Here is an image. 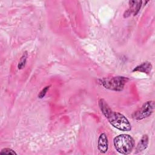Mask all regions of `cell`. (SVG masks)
I'll list each match as a JSON object with an SVG mask.
<instances>
[{"label":"cell","mask_w":155,"mask_h":155,"mask_svg":"<svg viewBox=\"0 0 155 155\" xmlns=\"http://www.w3.org/2000/svg\"><path fill=\"white\" fill-rule=\"evenodd\" d=\"M113 143L116 151L122 154L130 153L134 146L133 138L131 136L125 134H120L114 137Z\"/></svg>","instance_id":"1"},{"label":"cell","mask_w":155,"mask_h":155,"mask_svg":"<svg viewBox=\"0 0 155 155\" xmlns=\"http://www.w3.org/2000/svg\"><path fill=\"white\" fill-rule=\"evenodd\" d=\"M107 118L111 125L119 130L128 131L131 129L129 120L120 113L112 111Z\"/></svg>","instance_id":"2"},{"label":"cell","mask_w":155,"mask_h":155,"mask_svg":"<svg viewBox=\"0 0 155 155\" xmlns=\"http://www.w3.org/2000/svg\"><path fill=\"white\" fill-rule=\"evenodd\" d=\"M127 81L128 79L125 77L116 76L101 79V83L106 88L119 91L123 90Z\"/></svg>","instance_id":"3"},{"label":"cell","mask_w":155,"mask_h":155,"mask_svg":"<svg viewBox=\"0 0 155 155\" xmlns=\"http://www.w3.org/2000/svg\"><path fill=\"white\" fill-rule=\"evenodd\" d=\"M154 103L153 101H149L144 103L140 108L133 114V119L139 120L150 116L153 112Z\"/></svg>","instance_id":"4"},{"label":"cell","mask_w":155,"mask_h":155,"mask_svg":"<svg viewBox=\"0 0 155 155\" xmlns=\"http://www.w3.org/2000/svg\"><path fill=\"white\" fill-rule=\"evenodd\" d=\"M142 1H129L130 7L124 13V16L125 18L128 17L131 15V13H133L134 15H136L139 11L140 10Z\"/></svg>","instance_id":"5"},{"label":"cell","mask_w":155,"mask_h":155,"mask_svg":"<svg viewBox=\"0 0 155 155\" xmlns=\"http://www.w3.org/2000/svg\"><path fill=\"white\" fill-rule=\"evenodd\" d=\"M97 147L99 151L102 153H105L107 151L108 148V138L105 133H102L99 137Z\"/></svg>","instance_id":"6"},{"label":"cell","mask_w":155,"mask_h":155,"mask_svg":"<svg viewBox=\"0 0 155 155\" xmlns=\"http://www.w3.org/2000/svg\"><path fill=\"white\" fill-rule=\"evenodd\" d=\"M152 70V65L149 62H145L141 64L140 65L136 67L133 71H140L142 73H145L147 74H149Z\"/></svg>","instance_id":"7"},{"label":"cell","mask_w":155,"mask_h":155,"mask_svg":"<svg viewBox=\"0 0 155 155\" xmlns=\"http://www.w3.org/2000/svg\"><path fill=\"white\" fill-rule=\"evenodd\" d=\"M148 145V137L147 134H143L140 139V141L137 143V145L136 148V153L141 152L143 150H145Z\"/></svg>","instance_id":"8"},{"label":"cell","mask_w":155,"mask_h":155,"mask_svg":"<svg viewBox=\"0 0 155 155\" xmlns=\"http://www.w3.org/2000/svg\"><path fill=\"white\" fill-rule=\"evenodd\" d=\"M99 105L102 113L106 117H107L110 114V113L113 111L110 108V107L108 106V105L106 103V102L103 99H101L99 101Z\"/></svg>","instance_id":"9"},{"label":"cell","mask_w":155,"mask_h":155,"mask_svg":"<svg viewBox=\"0 0 155 155\" xmlns=\"http://www.w3.org/2000/svg\"><path fill=\"white\" fill-rule=\"evenodd\" d=\"M27 56H28L27 52L25 51L23 53L22 56H21V58H20L19 61V63H18V68L19 70H21L25 67L26 62H27Z\"/></svg>","instance_id":"10"},{"label":"cell","mask_w":155,"mask_h":155,"mask_svg":"<svg viewBox=\"0 0 155 155\" xmlns=\"http://www.w3.org/2000/svg\"><path fill=\"white\" fill-rule=\"evenodd\" d=\"M1 154H16V153L13 151L12 149L11 148H5L2 149L1 152Z\"/></svg>","instance_id":"11"},{"label":"cell","mask_w":155,"mask_h":155,"mask_svg":"<svg viewBox=\"0 0 155 155\" xmlns=\"http://www.w3.org/2000/svg\"><path fill=\"white\" fill-rule=\"evenodd\" d=\"M49 87H50V86H47V87H44V88L41 91V92L39 93V94H38V97L40 98V99L43 98V97L45 96V95L46 94L47 91L48 90Z\"/></svg>","instance_id":"12"}]
</instances>
